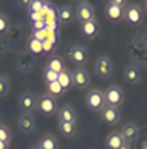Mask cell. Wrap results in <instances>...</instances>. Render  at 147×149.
I'll use <instances>...</instances> for the list:
<instances>
[{
  "label": "cell",
  "mask_w": 147,
  "mask_h": 149,
  "mask_svg": "<svg viewBox=\"0 0 147 149\" xmlns=\"http://www.w3.org/2000/svg\"><path fill=\"white\" fill-rule=\"evenodd\" d=\"M10 130H8L5 125H0V141L2 143H7L8 144V141H10Z\"/></svg>",
  "instance_id": "obj_28"
},
{
  "label": "cell",
  "mask_w": 147,
  "mask_h": 149,
  "mask_svg": "<svg viewBox=\"0 0 147 149\" xmlns=\"http://www.w3.org/2000/svg\"><path fill=\"white\" fill-rule=\"evenodd\" d=\"M10 29V23H8V18L5 15H2L0 13V34L7 33V31Z\"/></svg>",
  "instance_id": "obj_29"
},
{
  "label": "cell",
  "mask_w": 147,
  "mask_h": 149,
  "mask_svg": "<svg viewBox=\"0 0 147 149\" xmlns=\"http://www.w3.org/2000/svg\"><path fill=\"white\" fill-rule=\"evenodd\" d=\"M71 81L76 88H86L89 84V73L84 68H76V70L71 73Z\"/></svg>",
  "instance_id": "obj_8"
},
{
  "label": "cell",
  "mask_w": 147,
  "mask_h": 149,
  "mask_svg": "<svg viewBox=\"0 0 147 149\" xmlns=\"http://www.w3.org/2000/svg\"><path fill=\"white\" fill-rule=\"evenodd\" d=\"M19 105L24 110V113H29L34 107H37V99L34 97L33 93H23L19 97Z\"/></svg>",
  "instance_id": "obj_11"
},
{
  "label": "cell",
  "mask_w": 147,
  "mask_h": 149,
  "mask_svg": "<svg viewBox=\"0 0 147 149\" xmlns=\"http://www.w3.org/2000/svg\"><path fill=\"white\" fill-rule=\"evenodd\" d=\"M58 16H60V21H62V23H70L71 18H73V11H71L70 7H66V5H65V7L60 8Z\"/></svg>",
  "instance_id": "obj_23"
},
{
  "label": "cell",
  "mask_w": 147,
  "mask_h": 149,
  "mask_svg": "<svg viewBox=\"0 0 147 149\" xmlns=\"http://www.w3.org/2000/svg\"><path fill=\"white\" fill-rule=\"evenodd\" d=\"M8 91H10V83H8V79L3 74H0V97L7 96Z\"/></svg>",
  "instance_id": "obj_24"
},
{
  "label": "cell",
  "mask_w": 147,
  "mask_h": 149,
  "mask_svg": "<svg viewBox=\"0 0 147 149\" xmlns=\"http://www.w3.org/2000/svg\"><path fill=\"white\" fill-rule=\"evenodd\" d=\"M39 149H58V143H57V139L52 134H45V136L41 138Z\"/></svg>",
  "instance_id": "obj_19"
},
{
  "label": "cell",
  "mask_w": 147,
  "mask_h": 149,
  "mask_svg": "<svg viewBox=\"0 0 147 149\" xmlns=\"http://www.w3.org/2000/svg\"><path fill=\"white\" fill-rule=\"evenodd\" d=\"M7 143H2V141H0V149H7Z\"/></svg>",
  "instance_id": "obj_32"
},
{
  "label": "cell",
  "mask_w": 147,
  "mask_h": 149,
  "mask_svg": "<svg viewBox=\"0 0 147 149\" xmlns=\"http://www.w3.org/2000/svg\"><path fill=\"white\" fill-rule=\"evenodd\" d=\"M146 8H147V3H146Z\"/></svg>",
  "instance_id": "obj_35"
},
{
  "label": "cell",
  "mask_w": 147,
  "mask_h": 149,
  "mask_svg": "<svg viewBox=\"0 0 147 149\" xmlns=\"http://www.w3.org/2000/svg\"><path fill=\"white\" fill-rule=\"evenodd\" d=\"M58 128H60V131H62V134H65V136H73V134L76 133V123L60 122Z\"/></svg>",
  "instance_id": "obj_22"
},
{
  "label": "cell",
  "mask_w": 147,
  "mask_h": 149,
  "mask_svg": "<svg viewBox=\"0 0 147 149\" xmlns=\"http://www.w3.org/2000/svg\"><path fill=\"white\" fill-rule=\"evenodd\" d=\"M49 91H50V94H53V96H60V94L65 93V91H63V88L58 84V81L50 83V84H49Z\"/></svg>",
  "instance_id": "obj_27"
},
{
  "label": "cell",
  "mask_w": 147,
  "mask_h": 149,
  "mask_svg": "<svg viewBox=\"0 0 147 149\" xmlns=\"http://www.w3.org/2000/svg\"><path fill=\"white\" fill-rule=\"evenodd\" d=\"M18 127L23 133H33L36 128V120L31 113H23L18 120Z\"/></svg>",
  "instance_id": "obj_10"
},
{
  "label": "cell",
  "mask_w": 147,
  "mask_h": 149,
  "mask_svg": "<svg viewBox=\"0 0 147 149\" xmlns=\"http://www.w3.org/2000/svg\"><path fill=\"white\" fill-rule=\"evenodd\" d=\"M58 118L60 122H66V123H76V112L71 105H63L58 112Z\"/></svg>",
  "instance_id": "obj_14"
},
{
  "label": "cell",
  "mask_w": 147,
  "mask_h": 149,
  "mask_svg": "<svg viewBox=\"0 0 147 149\" xmlns=\"http://www.w3.org/2000/svg\"><path fill=\"white\" fill-rule=\"evenodd\" d=\"M31 8H33V10H41L42 3L41 2H33V3H31Z\"/></svg>",
  "instance_id": "obj_31"
},
{
  "label": "cell",
  "mask_w": 147,
  "mask_h": 149,
  "mask_svg": "<svg viewBox=\"0 0 147 149\" xmlns=\"http://www.w3.org/2000/svg\"><path fill=\"white\" fill-rule=\"evenodd\" d=\"M70 58L73 60L74 63L83 65L86 60H87V52H86L84 47H78V45H74V47H71V50H70Z\"/></svg>",
  "instance_id": "obj_15"
},
{
  "label": "cell",
  "mask_w": 147,
  "mask_h": 149,
  "mask_svg": "<svg viewBox=\"0 0 147 149\" xmlns=\"http://www.w3.org/2000/svg\"><path fill=\"white\" fill-rule=\"evenodd\" d=\"M34 57L31 52H21L18 57H16V68H18L21 73H26L29 71L31 68L34 67Z\"/></svg>",
  "instance_id": "obj_5"
},
{
  "label": "cell",
  "mask_w": 147,
  "mask_h": 149,
  "mask_svg": "<svg viewBox=\"0 0 147 149\" xmlns=\"http://www.w3.org/2000/svg\"><path fill=\"white\" fill-rule=\"evenodd\" d=\"M29 149H37V148H29Z\"/></svg>",
  "instance_id": "obj_34"
},
{
  "label": "cell",
  "mask_w": 147,
  "mask_h": 149,
  "mask_svg": "<svg viewBox=\"0 0 147 149\" xmlns=\"http://www.w3.org/2000/svg\"><path fill=\"white\" fill-rule=\"evenodd\" d=\"M105 104L107 105H112V107H120L121 105V102H123V99H125V94H123V91H121V88L120 86H110L108 89L105 91Z\"/></svg>",
  "instance_id": "obj_3"
},
{
  "label": "cell",
  "mask_w": 147,
  "mask_h": 149,
  "mask_svg": "<svg viewBox=\"0 0 147 149\" xmlns=\"http://www.w3.org/2000/svg\"><path fill=\"white\" fill-rule=\"evenodd\" d=\"M37 149H39V148H37Z\"/></svg>",
  "instance_id": "obj_36"
},
{
  "label": "cell",
  "mask_w": 147,
  "mask_h": 149,
  "mask_svg": "<svg viewBox=\"0 0 147 149\" xmlns=\"http://www.w3.org/2000/svg\"><path fill=\"white\" fill-rule=\"evenodd\" d=\"M120 120V110L112 105H105L102 109V122L107 125H115Z\"/></svg>",
  "instance_id": "obj_7"
},
{
  "label": "cell",
  "mask_w": 147,
  "mask_h": 149,
  "mask_svg": "<svg viewBox=\"0 0 147 149\" xmlns=\"http://www.w3.org/2000/svg\"><path fill=\"white\" fill-rule=\"evenodd\" d=\"M81 31H83V34H84V36L94 39V37L97 36V33H99V24L96 23V19H94V21L83 23V24H81Z\"/></svg>",
  "instance_id": "obj_18"
},
{
  "label": "cell",
  "mask_w": 147,
  "mask_h": 149,
  "mask_svg": "<svg viewBox=\"0 0 147 149\" xmlns=\"http://www.w3.org/2000/svg\"><path fill=\"white\" fill-rule=\"evenodd\" d=\"M120 149H131V148H129V144H123Z\"/></svg>",
  "instance_id": "obj_33"
},
{
  "label": "cell",
  "mask_w": 147,
  "mask_h": 149,
  "mask_svg": "<svg viewBox=\"0 0 147 149\" xmlns=\"http://www.w3.org/2000/svg\"><path fill=\"white\" fill-rule=\"evenodd\" d=\"M44 78H45V81H47V84H50V83H55L57 79H58V74H57L55 71H52L50 68H45Z\"/></svg>",
  "instance_id": "obj_26"
},
{
  "label": "cell",
  "mask_w": 147,
  "mask_h": 149,
  "mask_svg": "<svg viewBox=\"0 0 147 149\" xmlns=\"http://www.w3.org/2000/svg\"><path fill=\"white\" fill-rule=\"evenodd\" d=\"M47 68H50L52 71H55L57 74H60L62 71H65L63 70V60L60 58V57H52L50 62H49V65H47Z\"/></svg>",
  "instance_id": "obj_21"
},
{
  "label": "cell",
  "mask_w": 147,
  "mask_h": 149,
  "mask_svg": "<svg viewBox=\"0 0 147 149\" xmlns=\"http://www.w3.org/2000/svg\"><path fill=\"white\" fill-rule=\"evenodd\" d=\"M29 50L33 54H39L42 50V42L37 39V37H34V39H31V42H29Z\"/></svg>",
  "instance_id": "obj_25"
},
{
  "label": "cell",
  "mask_w": 147,
  "mask_h": 149,
  "mask_svg": "<svg viewBox=\"0 0 147 149\" xmlns=\"http://www.w3.org/2000/svg\"><path fill=\"white\" fill-rule=\"evenodd\" d=\"M37 109H39V110H41L44 115H52V113L57 110L55 97L49 96V94H45V96H41L39 99H37Z\"/></svg>",
  "instance_id": "obj_4"
},
{
  "label": "cell",
  "mask_w": 147,
  "mask_h": 149,
  "mask_svg": "<svg viewBox=\"0 0 147 149\" xmlns=\"http://www.w3.org/2000/svg\"><path fill=\"white\" fill-rule=\"evenodd\" d=\"M7 47H8L7 42H5L3 39H2V37H0V54H3L5 50H7Z\"/></svg>",
  "instance_id": "obj_30"
},
{
  "label": "cell",
  "mask_w": 147,
  "mask_h": 149,
  "mask_svg": "<svg viewBox=\"0 0 147 149\" xmlns=\"http://www.w3.org/2000/svg\"><path fill=\"white\" fill-rule=\"evenodd\" d=\"M86 105L89 110H102L105 107V96L100 89H91L86 96Z\"/></svg>",
  "instance_id": "obj_1"
},
{
  "label": "cell",
  "mask_w": 147,
  "mask_h": 149,
  "mask_svg": "<svg viewBox=\"0 0 147 149\" xmlns=\"http://www.w3.org/2000/svg\"><path fill=\"white\" fill-rule=\"evenodd\" d=\"M94 68H96L97 76H99V78H102V79L110 78L112 73H113V63H112V60L108 58V57H105V55H100L99 58L96 60Z\"/></svg>",
  "instance_id": "obj_2"
},
{
  "label": "cell",
  "mask_w": 147,
  "mask_h": 149,
  "mask_svg": "<svg viewBox=\"0 0 147 149\" xmlns=\"http://www.w3.org/2000/svg\"><path fill=\"white\" fill-rule=\"evenodd\" d=\"M125 15H126V19H128L131 24H139L141 19H142V13H141V8L137 7V5H129L128 8H126L125 11Z\"/></svg>",
  "instance_id": "obj_13"
},
{
  "label": "cell",
  "mask_w": 147,
  "mask_h": 149,
  "mask_svg": "<svg viewBox=\"0 0 147 149\" xmlns=\"http://www.w3.org/2000/svg\"><path fill=\"white\" fill-rule=\"evenodd\" d=\"M107 16L110 19H113V21H116V19H121L123 18V8L121 7H118V5H115L113 2H110V3L107 5V10H105Z\"/></svg>",
  "instance_id": "obj_17"
},
{
  "label": "cell",
  "mask_w": 147,
  "mask_h": 149,
  "mask_svg": "<svg viewBox=\"0 0 147 149\" xmlns=\"http://www.w3.org/2000/svg\"><path fill=\"white\" fill-rule=\"evenodd\" d=\"M123 76H125V81L129 84H136L137 81H141V71L136 65H128L123 71Z\"/></svg>",
  "instance_id": "obj_12"
},
{
  "label": "cell",
  "mask_w": 147,
  "mask_h": 149,
  "mask_svg": "<svg viewBox=\"0 0 147 149\" xmlns=\"http://www.w3.org/2000/svg\"><path fill=\"white\" fill-rule=\"evenodd\" d=\"M120 134H121V138L125 139L126 144H131V143L136 141L137 136H139V128H137V125H134V123H126L125 127L121 128Z\"/></svg>",
  "instance_id": "obj_6"
},
{
  "label": "cell",
  "mask_w": 147,
  "mask_h": 149,
  "mask_svg": "<svg viewBox=\"0 0 147 149\" xmlns=\"http://www.w3.org/2000/svg\"><path fill=\"white\" fill-rule=\"evenodd\" d=\"M58 84L63 88V91H68L71 88V84H73V81H71V74L68 73V71H62V73L58 74Z\"/></svg>",
  "instance_id": "obj_20"
},
{
  "label": "cell",
  "mask_w": 147,
  "mask_h": 149,
  "mask_svg": "<svg viewBox=\"0 0 147 149\" xmlns=\"http://www.w3.org/2000/svg\"><path fill=\"white\" fill-rule=\"evenodd\" d=\"M107 148L108 149H120L123 144H126L125 139L121 138V134L120 133H110L107 136Z\"/></svg>",
  "instance_id": "obj_16"
},
{
  "label": "cell",
  "mask_w": 147,
  "mask_h": 149,
  "mask_svg": "<svg viewBox=\"0 0 147 149\" xmlns=\"http://www.w3.org/2000/svg\"><path fill=\"white\" fill-rule=\"evenodd\" d=\"M78 18L81 23H87V21H94V8L89 3L83 2V3L78 5V11H76Z\"/></svg>",
  "instance_id": "obj_9"
}]
</instances>
